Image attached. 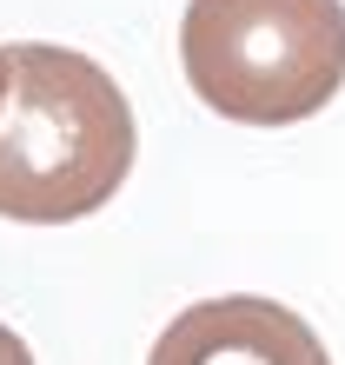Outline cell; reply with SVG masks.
Masks as SVG:
<instances>
[{
    "label": "cell",
    "mask_w": 345,
    "mask_h": 365,
    "mask_svg": "<svg viewBox=\"0 0 345 365\" xmlns=\"http://www.w3.org/2000/svg\"><path fill=\"white\" fill-rule=\"evenodd\" d=\"M7 113H0V220L67 226L100 212L133 173L140 126L120 80L60 40L7 47Z\"/></svg>",
    "instance_id": "cell-1"
},
{
    "label": "cell",
    "mask_w": 345,
    "mask_h": 365,
    "mask_svg": "<svg viewBox=\"0 0 345 365\" xmlns=\"http://www.w3.org/2000/svg\"><path fill=\"white\" fill-rule=\"evenodd\" d=\"M180 67L220 120L299 126L345 87L339 0H186Z\"/></svg>",
    "instance_id": "cell-2"
},
{
    "label": "cell",
    "mask_w": 345,
    "mask_h": 365,
    "mask_svg": "<svg viewBox=\"0 0 345 365\" xmlns=\"http://www.w3.org/2000/svg\"><path fill=\"white\" fill-rule=\"evenodd\" d=\"M146 365H332V352L292 306L266 292H226L172 312Z\"/></svg>",
    "instance_id": "cell-3"
},
{
    "label": "cell",
    "mask_w": 345,
    "mask_h": 365,
    "mask_svg": "<svg viewBox=\"0 0 345 365\" xmlns=\"http://www.w3.org/2000/svg\"><path fill=\"white\" fill-rule=\"evenodd\" d=\"M0 365H34V352H27V339H20L14 326H0Z\"/></svg>",
    "instance_id": "cell-4"
},
{
    "label": "cell",
    "mask_w": 345,
    "mask_h": 365,
    "mask_svg": "<svg viewBox=\"0 0 345 365\" xmlns=\"http://www.w3.org/2000/svg\"><path fill=\"white\" fill-rule=\"evenodd\" d=\"M7 87H14V73H7V47H0V113H7Z\"/></svg>",
    "instance_id": "cell-5"
}]
</instances>
